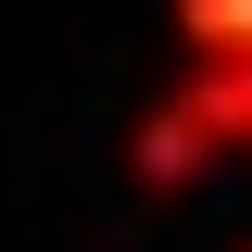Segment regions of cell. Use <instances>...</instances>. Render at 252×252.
Returning a JSON list of instances; mask_svg holds the SVG:
<instances>
[{
  "instance_id": "1",
  "label": "cell",
  "mask_w": 252,
  "mask_h": 252,
  "mask_svg": "<svg viewBox=\"0 0 252 252\" xmlns=\"http://www.w3.org/2000/svg\"><path fill=\"white\" fill-rule=\"evenodd\" d=\"M227 152H252V63H177V89L126 126V177L177 202L189 177H215Z\"/></svg>"
},
{
  "instance_id": "2",
  "label": "cell",
  "mask_w": 252,
  "mask_h": 252,
  "mask_svg": "<svg viewBox=\"0 0 252 252\" xmlns=\"http://www.w3.org/2000/svg\"><path fill=\"white\" fill-rule=\"evenodd\" d=\"M177 51L189 63H252V0H177Z\"/></svg>"
},
{
  "instance_id": "3",
  "label": "cell",
  "mask_w": 252,
  "mask_h": 252,
  "mask_svg": "<svg viewBox=\"0 0 252 252\" xmlns=\"http://www.w3.org/2000/svg\"><path fill=\"white\" fill-rule=\"evenodd\" d=\"M240 252H252V240H240Z\"/></svg>"
}]
</instances>
